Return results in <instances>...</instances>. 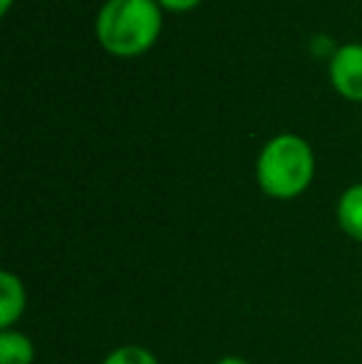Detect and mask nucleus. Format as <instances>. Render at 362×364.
I'll return each instance as SVG.
<instances>
[{
	"label": "nucleus",
	"mask_w": 362,
	"mask_h": 364,
	"mask_svg": "<svg viewBox=\"0 0 362 364\" xmlns=\"http://www.w3.org/2000/svg\"><path fill=\"white\" fill-rule=\"evenodd\" d=\"M338 223L345 235L362 243V183H353L338 198Z\"/></svg>",
	"instance_id": "5"
},
{
	"label": "nucleus",
	"mask_w": 362,
	"mask_h": 364,
	"mask_svg": "<svg viewBox=\"0 0 362 364\" xmlns=\"http://www.w3.org/2000/svg\"><path fill=\"white\" fill-rule=\"evenodd\" d=\"M13 8V0H0V15H8Z\"/></svg>",
	"instance_id": "10"
},
{
	"label": "nucleus",
	"mask_w": 362,
	"mask_h": 364,
	"mask_svg": "<svg viewBox=\"0 0 362 364\" xmlns=\"http://www.w3.org/2000/svg\"><path fill=\"white\" fill-rule=\"evenodd\" d=\"M28 305V292L23 280L10 270L0 273V330H10Z\"/></svg>",
	"instance_id": "4"
},
{
	"label": "nucleus",
	"mask_w": 362,
	"mask_h": 364,
	"mask_svg": "<svg viewBox=\"0 0 362 364\" xmlns=\"http://www.w3.org/2000/svg\"><path fill=\"white\" fill-rule=\"evenodd\" d=\"M164 10L156 0H105L95 18L97 43L119 60L149 53L164 28Z\"/></svg>",
	"instance_id": "1"
},
{
	"label": "nucleus",
	"mask_w": 362,
	"mask_h": 364,
	"mask_svg": "<svg viewBox=\"0 0 362 364\" xmlns=\"http://www.w3.org/2000/svg\"><path fill=\"white\" fill-rule=\"evenodd\" d=\"M102 364H159V360H156L154 352L147 350V347L122 345V347H117V350H112Z\"/></svg>",
	"instance_id": "7"
},
{
	"label": "nucleus",
	"mask_w": 362,
	"mask_h": 364,
	"mask_svg": "<svg viewBox=\"0 0 362 364\" xmlns=\"http://www.w3.org/2000/svg\"><path fill=\"white\" fill-rule=\"evenodd\" d=\"M315 178L313 146L298 134H275L256 159V181L261 191L278 201H290L308 191Z\"/></svg>",
	"instance_id": "2"
},
{
	"label": "nucleus",
	"mask_w": 362,
	"mask_h": 364,
	"mask_svg": "<svg viewBox=\"0 0 362 364\" xmlns=\"http://www.w3.org/2000/svg\"><path fill=\"white\" fill-rule=\"evenodd\" d=\"M216 364H248L243 357H236V355H228V357H221Z\"/></svg>",
	"instance_id": "9"
},
{
	"label": "nucleus",
	"mask_w": 362,
	"mask_h": 364,
	"mask_svg": "<svg viewBox=\"0 0 362 364\" xmlns=\"http://www.w3.org/2000/svg\"><path fill=\"white\" fill-rule=\"evenodd\" d=\"M35 345L20 330H0V364H33Z\"/></svg>",
	"instance_id": "6"
},
{
	"label": "nucleus",
	"mask_w": 362,
	"mask_h": 364,
	"mask_svg": "<svg viewBox=\"0 0 362 364\" xmlns=\"http://www.w3.org/2000/svg\"><path fill=\"white\" fill-rule=\"evenodd\" d=\"M328 80L348 102H362V43H345L328 60Z\"/></svg>",
	"instance_id": "3"
},
{
	"label": "nucleus",
	"mask_w": 362,
	"mask_h": 364,
	"mask_svg": "<svg viewBox=\"0 0 362 364\" xmlns=\"http://www.w3.org/2000/svg\"><path fill=\"white\" fill-rule=\"evenodd\" d=\"M161 5V10H169V13H188V10L198 8L203 0H156Z\"/></svg>",
	"instance_id": "8"
}]
</instances>
